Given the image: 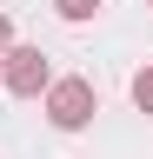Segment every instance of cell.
<instances>
[{
    "label": "cell",
    "instance_id": "cell-5",
    "mask_svg": "<svg viewBox=\"0 0 153 159\" xmlns=\"http://www.w3.org/2000/svg\"><path fill=\"white\" fill-rule=\"evenodd\" d=\"M7 40H13V27H7V20H0V47H7Z\"/></svg>",
    "mask_w": 153,
    "mask_h": 159
},
{
    "label": "cell",
    "instance_id": "cell-1",
    "mask_svg": "<svg viewBox=\"0 0 153 159\" xmlns=\"http://www.w3.org/2000/svg\"><path fill=\"white\" fill-rule=\"evenodd\" d=\"M93 106H100V99H93L87 80H60V86L47 93V119H53V126H67V133H73V126H87Z\"/></svg>",
    "mask_w": 153,
    "mask_h": 159
},
{
    "label": "cell",
    "instance_id": "cell-2",
    "mask_svg": "<svg viewBox=\"0 0 153 159\" xmlns=\"http://www.w3.org/2000/svg\"><path fill=\"white\" fill-rule=\"evenodd\" d=\"M7 60H13V66H7V86H13V93H40V86H47V60L33 53V47H13Z\"/></svg>",
    "mask_w": 153,
    "mask_h": 159
},
{
    "label": "cell",
    "instance_id": "cell-3",
    "mask_svg": "<svg viewBox=\"0 0 153 159\" xmlns=\"http://www.w3.org/2000/svg\"><path fill=\"white\" fill-rule=\"evenodd\" d=\"M53 7H60L67 20H93V13H100V0H53Z\"/></svg>",
    "mask_w": 153,
    "mask_h": 159
},
{
    "label": "cell",
    "instance_id": "cell-4",
    "mask_svg": "<svg viewBox=\"0 0 153 159\" xmlns=\"http://www.w3.org/2000/svg\"><path fill=\"white\" fill-rule=\"evenodd\" d=\"M133 99H140V106H146V113H153V66H146V73H140V80H133Z\"/></svg>",
    "mask_w": 153,
    "mask_h": 159
}]
</instances>
